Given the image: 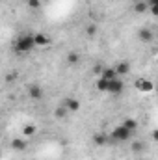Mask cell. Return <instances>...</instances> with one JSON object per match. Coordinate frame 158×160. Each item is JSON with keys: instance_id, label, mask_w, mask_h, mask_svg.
<instances>
[{"instance_id": "1", "label": "cell", "mask_w": 158, "mask_h": 160, "mask_svg": "<svg viewBox=\"0 0 158 160\" xmlns=\"http://www.w3.org/2000/svg\"><path fill=\"white\" fill-rule=\"evenodd\" d=\"M36 48V39H34V34H22L19 36L15 41V52L19 54H26V52H32Z\"/></svg>"}, {"instance_id": "2", "label": "cell", "mask_w": 158, "mask_h": 160, "mask_svg": "<svg viewBox=\"0 0 158 160\" xmlns=\"http://www.w3.org/2000/svg\"><path fill=\"white\" fill-rule=\"evenodd\" d=\"M132 130H128L123 123L117 125L112 132H110V138H112V142H116V143H125V142H128L130 138H132Z\"/></svg>"}, {"instance_id": "3", "label": "cell", "mask_w": 158, "mask_h": 160, "mask_svg": "<svg viewBox=\"0 0 158 160\" xmlns=\"http://www.w3.org/2000/svg\"><path fill=\"white\" fill-rule=\"evenodd\" d=\"M136 89L141 93H151V91H155V82L149 78H138L136 80Z\"/></svg>"}, {"instance_id": "4", "label": "cell", "mask_w": 158, "mask_h": 160, "mask_svg": "<svg viewBox=\"0 0 158 160\" xmlns=\"http://www.w3.org/2000/svg\"><path fill=\"white\" fill-rule=\"evenodd\" d=\"M123 91H125V82L121 80V77H117L116 80H110L108 93H112V95H121Z\"/></svg>"}, {"instance_id": "5", "label": "cell", "mask_w": 158, "mask_h": 160, "mask_svg": "<svg viewBox=\"0 0 158 160\" xmlns=\"http://www.w3.org/2000/svg\"><path fill=\"white\" fill-rule=\"evenodd\" d=\"M63 106L67 108L69 114H75V112L80 110V101L75 99V97H67V99H63Z\"/></svg>"}, {"instance_id": "6", "label": "cell", "mask_w": 158, "mask_h": 160, "mask_svg": "<svg viewBox=\"0 0 158 160\" xmlns=\"http://www.w3.org/2000/svg\"><path fill=\"white\" fill-rule=\"evenodd\" d=\"M91 140H93V143H95V145H99V147H102V145H106V143H110V142H112L110 134H106V132H95Z\"/></svg>"}, {"instance_id": "7", "label": "cell", "mask_w": 158, "mask_h": 160, "mask_svg": "<svg viewBox=\"0 0 158 160\" xmlns=\"http://www.w3.org/2000/svg\"><path fill=\"white\" fill-rule=\"evenodd\" d=\"M28 95H30V99L39 101L41 97H43V88H41V86H37V84L28 86Z\"/></svg>"}, {"instance_id": "8", "label": "cell", "mask_w": 158, "mask_h": 160, "mask_svg": "<svg viewBox=\"0 0 158 160\" xmlns=\"http://www.w3.org/2000/svg\"><path fill=\"white\" fill-rule=\"evenodd\" d=\"M34 39H36V47H48L50 45V38L47 36V34H43V32H37V34H34Z\"/></svg>"}, {"instance_id": "9", "label": "cell", "mask_w": 158, "mask_h": 160, "mask_svg": "<svg viewBox=\"0 0 158 160\" xmlns=\"http://www.w3.org/2000/svg\"><path fill=\"white\" fill-rule=\"evenodd\" d=\"M138 39L143 41V43H149L153 39V30L151 28H140L138 30Z\"/></svg>"}, {"instance_id": "10", "label": "cell", "mask_w": 158, "mask_h": 160, "mask_svg": "<svg viewBox=\"0 0 158 160\" xmlns=\"http://www.w3.org/2000/svg\"><path fill=\"white\" fill-rule=\"evenodd\" d=\"M28 147V142L24 140V138H15L13 142H11V149L13 151H24Z\"/></svg>"}, {"instance_id": "11", "label": "cell", "mask_w": 158, "mask_h": 160, "mask_svg": "<svg viewBox=\"0 0 158 160\" xmlns=\"http://www.w3.org/2000/svg\"><path fill=\"white\" fill-rule=\"evenodd\" d=\"M101 77L104 80H116L117 78V71H116V67H104L102 73H101Z\"/></svg>"}, {"instance_id": "12", "label": "cell", "mask_w": 158, "mask_h": 160, "mask_svg": "<svg viewBox=\"0 0 158 160\" xmlns=\"http://www.w3.org/2000/svg\"><path fill=\"white\" fill-rule=\"evenodd\" d=\"M116 71H117V77H125V75H128V71H130V63H128V62H119V63H116Z\"/></svg>"}, {"instance_id": "13", "label": "cell", "mask_w": 158, "mask_h": 160, "mask_svg": "<svg viewBox=\"0 0 158 160\" xmlns=\"http://www.w3.org/2000/svg\"><path fill=\"white\" fill-rule=\"evenodd\" d=\"M95 88H97V91H101V93H108V88H110V80H104L102 77H99L97 84H95Z\"/></svg>"}, {"instance_id": "14", "label": "cell", "mask_w": 158, "mask_h": 160, "mask_svg": "<svg viewBox=\"0 0 158 160\" xmlns=\"http://www.w3.org/2000/svg\"><path fill=\"white\" fill-rule=\"evenodd\" d=\"M36 132H37V127H36V125H32V123L22 127V136H24V138H32Z\"/></svg>"}, {"instance_id": "15", "label": "cell", "mask_w": 158, "mask_h": 160, "mask_svg": "<svg viewBox=\"0 0 158 160\" xmlns=\"http://www.w3.org/2000/svg\"><path fill=\"white\" fill-rule=\"evenodd\" d=\"M143 149H145V143H143L141 140H134V142L130 143V151H132L134 155H136V153H141Z\"/></svg>"}, {"instance_id": "16", "label": "cell", "mask_w": 158, "mask_h": 160, "mask_svg": "<svg viewBox=\"0 0 158 160\" xmlns=\"http://www.w3.org/2000/svg\"><path fill=\"white\" fill-rule=\"evenodd\" d=\"M78 62H80V54L75 52V50H71V52L67 54V63H69V65H77Z\"/></svg>"}, {"instance_id": "17", "label": "cell", "mask_w": 158, "mask_h": 160, "mask_svg": "<svg viewBox=\"0 0 158 160\" xmlns=\"http://www.w3.org/2000/svg\"><path fill=\"white\" fill-rule=\"evenodd\" d=\"M67 114H69V112H67V108H65L63 104H62V106H58V108L54 110V118H56V119H63Z\"/></svg>"}, {"instance_id": "18", "label": "cell", "mask_w": 158, "mask_h": 160, "mask_svg": "<svg viewBox=\"0 0 158 160\" xmlns=\"http://www.w3.org/2000/svg\"><path fill=\"white\" fill-rule=\"evenodd\" d=\"M123 125H125V127H126L128 130H132V132H136V130H138V121L132 119V118L125 119V121H123Z\"/></svg>"}, {"instance_id": "19", "label": "cell", "mask_w": 158, "mask_h": 160, "mask_svg": "<svg viewBox=\"0 0 158 160\" xmlns=\"http://www.w3.org/2000/svg\"><path fill=\"white\" fill-rule=\"evenodd\" d=\"M147 9H149L147 2H136V4H134V11H136V13H145Z\"/></svg>"}, {"instance_id": "20", "label": "cell", "mask_w": 158, "mask_h": 160, "mask_svg": "<svg viewBox=\"0 0 158 160\" xmlns=\"http://www.w3.org/2000/svg\"><path fill=\"white\" fill-rule=\"evenodd\" d=\"M147 6L153 15H158V0H147Z\"/></svg>"}, {"instance_id": "21", "label": "cell", "mask_w": 158, "mask_h": 160, "mask_svg": "<svg viewBox=\"0 0 158 160\" xmlns=\"http://www.w3.org/2000/svg\"><path fill=\"white\" fill-rule=\"evenodd\" d=\"M86 34H87L89 38H95V36H97V24H93V22H91V24H87Z\"/></svg>"}, {"instance_id": "22", "label": "cell", "mask_w": 158, "mask_h": 160, "mask_svg": "<svg viewBox=\"0 0 158 160\" xmlns=\"http://www.w3.org/2000/svg\"><path fill=\"white\" fill-rule=\"evenodd\" d=\"M26 4H28V6H30L32 9H39V6H41V0H28Z\"/></svg>"}, {"instance_id": "23", "label": "cell", "mask_w": 158, "mask_h": 160, "mask_svg": "<svg viewBox=\"0 0 158 160\" xmlns=\"http://www.w3.org/2000/svg\"><path fill=\"white\" fill-rule=\"evenodd\" d=\"M151 138H153V142H156L158 143V128H155V130L151 132Z\"/></svg>"}, {"instance_id": "24", "label": "cell", "mask_w": 158, "mask_h": 160, "mask_svg": "<svg viewBox=\"0 0 158 160\" xmlns=\"http://www.w3.org/2000/svg\"><path fill=\"white\" fill-rule=\"evenodd\" d=\"M24 2H28V0H24Z\"/></svg>"}]
</instances>
